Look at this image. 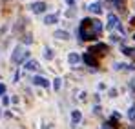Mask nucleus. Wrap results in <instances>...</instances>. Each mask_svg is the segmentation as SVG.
Wrapping results in <instances>:
<instances>
[{
	"instance_id": "obj_5",
	"label": "nucleus",
	"mask_w": 135,
	"mask_h": 129,
	"mask_svg": "<svg viewBox=\"0 0 135 129\" xmlns=\"http://www.w3.org/2000/svg\"><path fill=\"white\" fill-rule=\"evenodd\" d=\"M119 25V18L115 17V15H108V24H106V27L108 29H113V27H117Z\"/></svg>"
},
{
	"instance_id": "obj_15",
	"label": "nucleus",
	"mask_w": 135,
	"mask_h": 129,
	"mask_svg": "<svg viewBox=\"0 0 135 129\" xmlns=\"http://www.w3.org/2000/svg\"><path fill=\"white\" fill-rule=\"evenodd\" d=\"M80 120V111H73V122H79Z\"/></svg>"
},
{
	"instance_id": "obj_16",
	"label": "nucleus",
	"mask_w": 135,
	"mask_h": 129,
	"mask_svg": "<svg viewBox=\"0 0 135 129\" xmlns=\"http://www.w3.org/2000/svg\"><path fill=\"white\" fill-rule=\"evenodd\" d=\"M44 56L47 58V60H51V58H53V53H51V49H46V51H44Z\"/></svg>"
},
{
	"instance_id": "obj_21",
	"label": "nucleus",
	"mask_w": 135,
	"mask_h": 129,
	"mask_svg": "<svg viewBox=\"0 0 135 129\" xmlns=\"http://www.w3.org/2000/svg\"><path fill=\"white\" fill-rule=\"evenodd\" d=\"M133 38H135V37H133Z\"/></svg>"
},
{
	"instance_id": "obj_3",
	"label": "nucleus",
	"mask_w": 135,
	"mask_h": 129,
	"mask_svg": "<svg viewBox=\"0 0 135 129\" xmlns=\"http://www.w3.org/2000/svg\"><path fill=\"white\" fill-rule=\"evenodd\" d=\"M88 53H91L93 56H95V55L102 56V55H106V53H108V45H106V44H97V45H93V47H91Z\"/></svg>"
},
{
	"instance_id": "obj_20",
	"label": "nucleus",
	"mask_w": 135,
	"mask_h": 129,
	"mask_svg": "<svg viewBox=\"0 0 135 129\" xmlns=\"http://www.w3.org/2000/svg\"><path fill=\"white\" fill-rule=\"evenodd\" d=\"M108 2H113V4H117V2H119V0H108Z\"/></svg>"
},
{
	"instance_id": "obj_8",
	"label": "nucleus",
	"mask_w": 135,
	"mask_h": 129,
	"mask_svg": "<svg viewBox=\"0 0 135 129\" xmlns=\"http://www.w3.org/2000/svg\"><path fill=\"white\" fill-rule=\"evenodd\" d=\"M33 84H37V86H42V87H47V86H49V82L46 80L44 76H35V78H33Z\"/></svg>"
},
{
	"instance_id": "obj_12",
	"label": "nucleus",
	"mask_w": 135,
	"mask_h": 129,
	"mask_svg": "<svg viewBox=\"0 0 135 129\" xmlns=\"http://www.w3.org/2000/svg\"><path fill=\"white\" fill-rule=\"evenodd\" d=\"M57 20H59V17H57V15H47V17L44 18V24H55Z\"/></svg>"
},
{
	"instance_id": "obj_6",
	"label": "nucleus",
	"mask_w": 135,
	"mask_h": 129,
	"mask_svg": "<svg viewBox=\"0 0 135 129\" xmlns=\"http://www.w3.org/2000/svg\"><path fill=\"white\" fill-rule=\"evenodd\" d=\"M44 9H46V4H44V2H35V4L31 6V11H33V13H42Z\"/></svg>"
},
{
	"instance_id": "obj_11",
	"label": "nucleus",
	"mask_w": 135,
	"mask_h": 129,
	"mask_svg": "<svg viewBox=\"0 0 135 129\" xmlns=\"http://www.w3.org/2000/svg\"><path fill=\"white\" fill-rule=\"evenodd\" d=\"M26 69H29V71H33V69H38V62H37V60H29V62L26 64Z\"/></svg>"
},
{
	"instance_id": "obj_13",
	"label": "nucleus",
	"mask_w": 135,
	"mask_h": 129,
	"mask_svg": "<svg viewBox=\"0 0 135 129\" xmlns=\"http://www.w3.org/2000/svg\"><path fill=\"white\" fill-rule=\"evenodd\" d=\"M128 118H130L132 122H135V107H130V111H128Z\"/></svg>"
},
{
	"instance_id": "obj_1",
	"label": "nucleus",
	"mask_w": 135,
	"mask_h": 129,
	"mask_svg": "<svg viewBox=\"0 0 135 129\" xmlns=\"http://www.w3.org/2000/svg\"><path fill=\"white\" fill-rule=\"evenodd\" d=\"M102 31V22L100 20H91V18H84L80 27H79V38L80 40H91L95 37H99Z\"/></svg>"
},
{
	"instance_id": "obj_14",
	"label": "nucleus",
	"mask_w": 135,
	"mask_h": 129,
	"mask_svg": "<svg viewBox=\"0 0 135 129\" xmlns=\"http://www.w3.org/2000/svg\"><path fill=\"white\" fill-rule=\"evenodd\" d=\"M124 53L130 55V56H135V47H133V49H132V47H124Z\"/></svg>"
},
{
	"instance_id": "obj_7",
	"label": "nucleus",
	"mask_w": 135,
	"mask_h": 129,
	"mask_svg": "<svg viewBox=\"0 0 135 129\" xmlns=\"http://www.w3.org/2000/svg\"><path fill=\"white\" fill-rule=\"evenodd\" d=\"M88 9H90L91 13H95V15H100V13H102V6H100L99 2H93V4H90V7H88Z\"/></svg>"
},
{
	"instance_id": "obj_4",
	"label": "nucleus",
	"mask_w": 135,
	"mask_h": 129,
	"mask_svg": "<svg viewBox=\"0 0 135 129\" xmlns=\"http://www.w3.org/2000/svg\"><path fill=\"white\" fill-rule=\"evenodd\" d=\"M82 58H84V62L90 65V67H95V69L99 67V62L95 60V56H93L91 53H84V56H82Z\"/></svg>"
},
{
	"instance_id": "obj_17",
	"label": "nucleus",
	"mask_w": 135,
	"mask_h": 129,
	"mask_svg": "<svg viewBox=\"0 0 135 129\" xmlns=\"http://www.w3.org/2000/svg\"><path fill=\"white\" fill-rule=\"evenodd\" d=\"M53 82H55V84H53V87H55V89H60V84H62V80H60V78H55Z\"/></svg>"
},
{
	"instance_id": "obj_18",
	"label": "nucleus",
	"mask_w": 135,
	"mask_h": 129,
	"mask_svg": "<svg viewBox=\"0 0 135 129\" xmlns=\"http://www.w3.org/2000/svg\"><path fill=\"white\" fill-rule=\"evenodd\" d=\"M4 91H6V86H4V84H0V95H4Z\"/></svg>"
},
{
	"instance_id": "obj_2",
	"label": "nucleus",
	"mask_w": 135,
	"mask_h": 129,
	"mask_svg": "<svg viewBox=\"0 0 135 129\" xmlns=\"http://www.w3.org/2000/svg\"><path fill=\"white\" fill-rule=\"evenodd\" d=\"M27 55H29V53H27L26 49H22V47H17L11 58H13V62H17V64H20L22 60H26V58H27Z\"/></svg>"
},
{
	"instance_id": "obj_10",
	"label": "nucleus",
	"mask_w": 135,
	"mask_h": 129,
	"mask_svg": "<svg viewBox=\"0 0 135 129\" xmlns=\"http://www.w3.org/2000/svg\"><path fill=\"white\" fill-rule=\"evenodd\" d=\"M55 38H60V40H68V38H69V33H68V31H55Z\"/></svg>"
},
{
	"instance_id": "obj_19",
	"label": "nucleus",
	"mask_w": 135,
	"mask_h": 129,
	"mask_svg": "<svg viewBox=\"0 0 135 129\" xmlns=\"http://www.w3.org/2000/svg\"><path fill=\"white\" fill-rule=\"evenodd\" d=\"M66 2H68V4H69V6H71V4H73V0H66Z\"/></svg>"
},
{
	"instance_id": "obj_9",
	"label": "nucleus",
	"mask_w": 135,
	"mask_h": 129,
	"mask_svg": "<svg viewBox=\"0 0 135 129\" xmlns=\"http://www.w3.org/2000/svg\"><path fill=\"white\" fill-rule=\"evenodd\" d=\"M68 60H69V64H79L80 62V56L77 55V53H69V56H68Z\"/></svg>"
}]
</instances>
